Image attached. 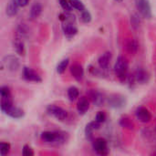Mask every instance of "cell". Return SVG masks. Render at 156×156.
Returning <instances> with one entry per match:
<instances>
[{
	"label": "cell",
	"instance_id": "cell-12",
	"mask_svg": "<svg viewBox=\"0 0 156 156\" xmlns=\"http://www.w3.org/2000/svg\"><path fill=\"white\" fill-rule=\"evenodd\" d=\"M70 73L72 77L77 80L80 81L84 78V69L81 65L80 64H74L70 67Z\"/></svg>",
	"mask_w": 156,
	"mask_h": 156
},
{
	"label": "cell",
	"instance_id": "cell-20",
	"mask_svg": "<svg viewBox=\"0 0 156 156\" xmlns=\"http://www.w3.org/2000/svg\"><path fill=\"white\" fill-rule=\"evenodd\" d=\"M41 12H42V5H41V4L38 3V2H36V3H34L32 5V6L30 8V13H29L30 17L32 19H36V18H37L40 16Z\"/></svg>",
	"mask_w": 156,
	"mask_h": 156
},
{
	"label": "cell",
	"instance_id": "cell-35",
	"mask_svg": "<svg viewBox=\"0 0 156 156\" xmlns=\"http://www.w3.org/2000/svg\"><path fill=\"white\" fill-rule=\"evenodd\" d=\"M95 120L101 123H103L105 121H106V115L103 112H99L97 114H96V117H95Z\"/></svg>",
	"mask_w": 156,
	"mask_h": 156
},
{
	"label": "cell",
	"instance_id": "cell-4",
	"mask_svg": "<svg viewBox=\"0 0 156 156\" xmlns=\"http://www.w3.org/2000/svg\"><path fill=\"white\" fill-rule=\"evenodd\" d=\"M5 67L8 71H16L20 67V62L17 57L7 55L2 60V68Z\"/></svg>",
	"mask_w": 156,
	"mask_h": 156
},
{
	"label": "cell",
	"instance_id": "cell-18",
	"mask_svg": "<svg viewBox=\"0 0 156 156\" xmlns=\"http://www.w3.org/2000/svg\"><path fill=\"white\" fill-rule=\"evenodd\" d=\"M62 30L66 37H71L78 33V28L71 23H64L62 25Z\"/></svg>",
	"mask_w": 156,
	"mask_h": 156
},
{
	"label": "cell",
	"instance_id": "cell-33",
	"mask_svg": "<svg viewBox=\"0 0 156 156\" xmlns=\"http://www.w3.org/2000/svg\"><path fill=\"white\" fill-rule=\"evenodd\" d=\"M22 154L25 156L34 155L33 149H32L29 145L26 144V145H24V146H23V149H22Z\"/></svg>",
	"mask_w": 156,
	"mask_h": 156
},
{
	"label": "cell",
	"instance_id": "cell-21",
	"mask_svg": "<svg viewBox=\"0 0 156 156\" xmlns=\"http://www.w3.org/2000/svg\"><path fill=\"white\" fill-rule=\"evenodd\" d=\"M119 124L125 129H129V130H133L134 128V123L133 122V121L128 117V116H123L120 119L119 121Z\"/></svg>",
	"mask_w": 156,
	"mask_h": 156
},
{
	"label": "cell",
	"instance_id": "cell-34",
	"mask_svg": "<svg viewBox=\"0 0 156 156\" xmlns=\"http://www.w3.org/2000/svg\"><path fill=\"white\" fill-rule=\"evenodd\" d=\"M131 23H132V26H133L134 28H137V27H139V26H140V23H141L139 16H138L137 15H133V16L131 17Z\"/></svg>",
	"mask_w": 156,
	"mask_h": 156
},
{
	"label": "cell",
	"instance_id": "cell-23",
	"mask_svg": "<svg viewBox=\"0 0 156 156\" xmlns=\"http://www.w3.org/2000/svg\"><path fill=\"white\" fill-rule=\"evenodd\" d=\"M59 19L62 20L65 23H71V24H73L75 22V20H76V17H75V15L71 14L70 12L65 11L63 14L59 15Z\"/></svg>",
	"mask_w": 156,
	"mask_h": 156
},
{
	"label": "cell",
	"instance_id": "cell-26",
	"mask_svg": "<svg viewBox=\"0 0 156 156\" xmlns=\"http://www.w3.org/2000/svg\"><path fill=\"white\" fill-rule=\"evenodd\" d=\"M80 96V91H79V89L72 86L70 88H69L68 90V97L69 99V101H73L75 100H77Z\"/></svg>",
	"mask_w": 156,
	"mask_h": 156
},
{
	"label": "cell",
	"instance_id": "cell-36",
	"mask_svg": "<svg viewBox=\"0 0 156 156\" xmlns=\"http://www.w3.org/2000/svg\"><path fill=\"white\" fill-rule=\"evenodd\" d=\"M90 72L93 76H98V75L101 74V71L99 70V69H97L95 67H92V66H90Z\"/></svg>",
	"mask_w": 156,
	"mask_h": 156
},
{
	"label": "cell",
	"instance_id": "cell-11",
	"mask_svg": "<svg viewBox=\"0 0 156 156\" xmlns=\"http://www.w3.org/2000/svg\"><path fill=\"white\" fill-rule=\"evenodd\" d=\"M136 118L143 123H147L152 120L151 112L144 107H138L135 111Z\"/></svg>",
	"mask_w": 156,
	"mask_h": 156
},
{
	"label": "cell",
	"instance_id": "cell-32",
	"mask_svg": "<svg viewBox=\"0 0 156 156\" xmlns=\"http://www.w3.org/2000/svg\"><path fill=\"white\" fill-rule=\"evenodd\" d=\"M0 96H1V98L11 97L10 89H9L7 86H2V87L0 88Z\"/></svg>",
	"mask_w": 156,
	"mask_h": 156
},
{
	"label": "cell",
	"instance_id": "cell-17",
	"mask_svg": "<svg viewBox=\"0 0 156 156\" xmlns=\"http://www.w3.org/2000/svg\"><path fill=\"white\" fill-rule=\"evenodd\" d=\"M101 122H97L96 120L93 121V122H90V123H88L86 125V128H85V134L87 136L88 139H91L92 138V133L94 131L96 130H99L101 128Z\"/></svg>",
	"mask_w": 156,
	"mask_h": 156
},
{
	"label": "cell",
	"instance_id": "cell-27",
	"mask_svg": "<svg viewBox=\"0 0 156 156\" xmlns=\"http://www.w3.org/2000/svg\"><path fill=\"white\" fill-rule=\"evenodd\" d=\"M69 2H70L72 8H75V9L79 10L80 12H81L85 9V5L80 0H69Z\"/></svg>",
	"mask_w": 156,
	"mask_h": 156
},
{
	"label": "cell",
	"instance_id": "cell-9",
	"mask_svg": "<svg viewBox=\"0 0 156 156\" xmlns=\"http://www.w3.org/2000/svg\"><path fill=\"white\" fill-rule=\"evenodd\" d=\"M23 78L27 81H32V82H36V83L42 81L41 77L35 70H33L31 68H28V67H24Z\"/></svg>",
	"mask_w": 156,
	"mask_h": 156
},
{
	"label": "cell",
	"instance_id": "cell-3",
	"mask_svg": "<svg viewBox=\"0 0 156 156\" xmlns=\"http://www.w3.org/2000/svg\"><path fill=\"white\" fill-rule=\"evenodd\" d=\"M135 5L144 18L150 19L152 17V7L149 0H135Z\"/></svg>",
	"mask_w": 156,
	"mask_h": 156
},
{
	"label": "cell",
	"instance_id": "cell-8",
	"mask_svg": "<svg viewBox=\"0 0 156 156\" xmlns=\"http://www.w3.org/2000/svg\"><path fill=\"white\" fill-rule=\"evenodd\" d=\"M134 80L139 84H146L150 80V74L144 68H137L133 73Z\"/></svg>",
	"mask_w": 156,
	"mask_h": 156
},
{
	"label": "cell",
	"instance_id": "cell-6",
	"mask_svg": "<svg viewBox=\"0 0 156 156\" xmlns=\"http://www.w3.org/2000/svg\"><path fill=\"white\" fill-rule=\"evenodd\" d=\"M125 97L120 94H112L108 98V104L110 107L114 109H121L125 106Z\"/></svg>",
	"mask_w": 156,
	"mask_h": 156
},
{
	"label": "cell",
	"instance_id": "cell-15",
	"mask_svg": "<svg viewBox=\"0 0 156 156\" xmlns=\"http://www.w3.org/2000/svg\"><path fill=\"white\" fill-rule=\"evenodd\" d=\"M111 59H112V53H111V52H105V53H103V54L101 55L100 58H98L99 67H100L101 69H108V67H109V65H110V62H111Z\"/></svg>",
	"mask_w": 156,
	"mask_h": 156
},
{
	"label": "cell",
	"instance_id": "cell-22",
	"mask_svg": "<svg viewBox=\"0 0 156 156\" xmlns=\"http://www.w3.org/2000/svg\"><path fill=\"white\" fill-rule=\"evenodd\" d=\"M138 48H139V45H138V42L136 40L130 39V40L127 41V43H126V50L129 53L135 54V53H137Z\"/></svg>",
	"mask_w": 156,
	"mask_h": 156
},
{
	"label": "cell",
	"instance_id": "cell-28",
	"mask_svg": "<svg viewBox=\"0 0 156 156\" xmlns=\"http://www.w3.org/2000/svg\"><path fill=\"white\" fill-rule=\"evenodd\" d=\"M17 34L20 37H27L28 35V28L25 24H20L17 27Z\"/></svg>",
	"mask_w": 156,
	"mask_h": 156
},
{
	"label": "cell",
	"instance_id": "cell-10",
	"mask_svg": "<svg viewBox=\"0 0 156 156\" xmlns=\"http://www.w3.org/2000/svg\"><path fill=\"white\" fill-rule=\"evenodd\" d=\"M89 97L91 100V101L93 102V104H95L96 106H99V107L102 106L106 101L105 96L102 93H101L100 91L95 90H90L89 91Z\"/></svg>",
	"mask_w": 156,
	"mask_h": 156
},
{
	"label": "cell",
	"instance_id": "cell-31",
	"mask_svg": "<svg viewBox=\"0 0 156 156\" xmlns=\"http://www.w3.org/2000/svg\"><path fill=\"white\" fill-rule=\"evenodd\" d=\"M59 5H61V7L63 8L64 11H68V12H71L72 10V6L70 5V2L69 0H58Z\"/></svg>",
	"mask_w": 156,
	"mask_h": 156
},
{
	"label": "cell",
	"instance_id": "cell-19",
	"mask_svg": "<svg viewBox=\"0 0 156 156\" xmlns=\"http://www.w3.org/2000/svg\"><path fill=\"white\" fill-rule=\"evenodd\" d=\"M14 48L19 56H24L26 53V48H25V44L22 40V37H17L14 39Z\"/></svg>",
	"mask_w": 156,
	"mask_h": 156
},
{
	"label": "cell",
	"instance_id": "cell-13",
	"mask_svg": "<svg viewBox=\"0 0 156 156\" xmlns=\"http://www.w3.org/2000/svg\"><path fill=\"white\" fill-rule=\"evenodd\" d=\"M5 114H6L7 116L13 118V119H21L24 117L25 115V112L22 109L18 108V107H16V106H11L9 109H7L5 112Z\"/></svg>",
	"mask_w": 156,
	"mask_h": 156
},
{
	"label": "cell",
	"instance_id": "cell-2",
	"mask_svg": "<svg viewBox=\"0 0 156 156\" xmlns=\"http://www.w3.org/2000/svg\"><path fill=\"white\" fill-rule=\"evenodd\" d=\"M128 70H129V63L126 58L123 56H119L115 64H114V72L118 77L119 80L124 82L128 78Z\"/></svg>",
	"mask_w": 156,
	"mask_h": 156
},
{
	"label": "cell",
	"instance_id": "cell-5",
	"mask_svg": "<svg viewBox=\"0 0 156 156\" xmlns=\"http://www.w3.org/2000/svg\"><path fill=\"white\" fill-rule=\"evenodd\" d=\"M47 112L60 122L65 121L68 117V112L64 109L57 105H48L47 107Z\"/></svg>",
	"mask_w": 156,
	"mask_h": 156
},
{
	"label": "cell",
	"instance_id": "cell-25",
	"mask_svg": "<svg viewBox=\"0 0 156 156\" xmlns=\"http://www.w3.org/2000/svg\"><path fill=\"white\" fill-rule=\"evenodd\" d=\"M11 106H13L12 99L11 97H5L1 98V111L5 113L7 109H9Z\"/></svg>",
	"mask_w": 156,
	"mask_h": 156
},
{
	"label": "cell",
	"instance_id": "cell-1",
	"mask_svg": "<svg viewBox=\"0 0 156 156\" xmlns=\"http://www.w3.org/2000/svg\"><path fill=\"white\" fill-rule=\"evenodd\" d=\"M41 139L46 144H52L55 145H61L66 143L68 134L61 132H43L41 133Z\"/></svg>",
	"mask_w": 156,
	"mask_h": 156
},
{
	"label": "cell",
	"instance_id": "cell-37",
	"mask_svg": "<svg viewBox=\"0 0 156 156\" xmlns=\"http://www.w3.org/2000/svg\"><path fill=\"white\" fill-rule=\"evenodd\" d=\"M17 2H18V4H19V5H20V6L24 7V6H26V5H28L29 0H17Z\"/></svg>",
	"mask_w": 156,
	"mask_h": 156
},
{
	"label": "cell",
	"instance_id": "cell-7",
	"mask_svg": "<svg viewBox=\"0 0 156 156\" xmlns=\"http://www.w3.org/2000/svg\"><path fill=\"white\" fill-rule=\"evenodd\" d=\"M92 147L96 154L100 155H105L108 154V144L107 141L103 138H97L93 142Z\"/></svg>",
	"mask_w": 156,
	"mask_h": 156
},
{
	"label": "cell",
	"instance_id": "cell-29",
	"mask_svg": "<svg viewBox=\"0 0 156 156\" xmlns=\"http://www.w3.org/2000/svg\"><path fill=\"white\" fill-rule=\"evenodd\" d=\"M81 20H82V22H84V23H86V24H88V23H90V21H91V18H92V16H91V14H90V12L88 10V9H84L83 11H81Z\"/></svg>",
	"mask_w": 156,
	"mask_h": 156
},
{
	"label": "cell",
	"instance_id": "cell-16",
	"mask_svg": "<svg viewBox=\"0 0 156 156\" xmlns=\"http://www.w3.org/2000/svg\"><path fill=\"white\" fill-rule=\"evenodd\" d=\"M90 109V102L86 97H81L77 103V111L80 114H85Z\"/></svg>",
	"mask_w": 156,
	"mask_h": 156
},
{
	"label": "cell",
	"instance_id": "cell-38",
	"mask_svg": "<svg viewBox=\"0 0 156 156\" xmlns=\"http://www.w3.org/2000/svg\"><path fill=\"white\" fill-rule=\"evenodd\" d=\"M115 1H116V2H122L123 0H115Z\"/></svg>",
	"mask_w": 156,
	"mask_h": 156
},
{
	"label": "cell",
	"instance_id": "cell-30",
	"mask_svg": "<svg viewBox=\"0 0 156 156\" xmlns=\"http://www.w3.org/2000/svg\"><path fill=\"white\" fill-rule=\"evenodd\" d=\"M10 151V144L7 143H1L0 144V154L2 156L6 155Z\"/></svg>",
	"mask_w": 156,
	"mask_h": 156
},
{
	"label": "cell",
	"instance_id": "cell-14",
	"mask_svg": "<svg viewBox=\"0 0 156 156\" xmlns=\"http://www.w3.org/2000/svg\"><path fill=\"white\" fill-rule=\"evenodd\" d=\"M19 4L17 0H9L6 5L5 13L8 16H14L17 14L18 8H19Z\"/></svg>",
	"mask_w": 156,
	"mask_h": 156
},
{
	"label": "cell",
	"instance_id": "cell-24",
	"mask_svg": "<svg viewBox=\"0 0 156 156\" xmlns=\"http://www.w3.org/2000/svg\"><path fill=\"white\" fill-rule=\"evenodd\" d=\"M69 63V58H63L58 65H57V72L58 74H63L64 71L66 70V69L68 68Z\"/></svg>",
	"mask_w": 156,
	"mask_h": 156
}]
</instances>
